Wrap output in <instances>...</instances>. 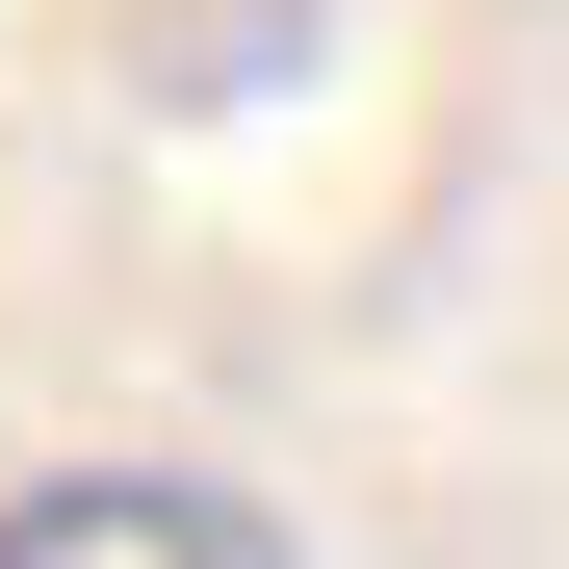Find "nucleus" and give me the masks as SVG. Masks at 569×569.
I'll list each match as a JSON object with an SVG mask.
<instances>
[{
    "mask_svg": "<svg viewBox=\"0 0 569 569\" xmlns=\"http://www.w3.org/2000/svg\"><path fill=\"white\" fill-rule=\"evenodd\" d=\"M0 569H311V543L208 466H52V492H0Z\"/></svg>",
    "mask_w": 569,
    "mask_h": 569,
    "instance_id": "obj_1",
    "label": "nucleus"
}]
</instances>
